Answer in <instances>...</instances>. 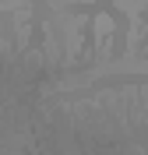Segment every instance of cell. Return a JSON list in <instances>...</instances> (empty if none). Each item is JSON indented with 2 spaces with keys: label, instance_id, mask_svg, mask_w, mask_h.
Instances as JSON below:
<instances>
[{
  "label": "cell",
  "instance_id": "6da1fadb",
  "mask_svg": "<svg viewBox=\"0 0 148 155\" xmlns=\"http://www.w3.org/2000/svg\"><path fill=\"white\" fill-rule=\"evenodd\" d=\"M95 42H99V57H106L109 42H113V21H109V14H99L95 18Z\"/></svg>",
  "mask_w": 148,
  "mask_h": 155
},
{
  "label": "cell",
  "instance_id": "3957f363",
  "mask_svg": "<svg viewBox=\"0 0 148 155\" xmlns=\"http://www.w3.org/2000/svg\"><path fill=\"white\" fill-rule=\"evenodd\" d=\"M49 4H53V7H67V0H49Z\"/></svg>",
  "mask_w": 148,
  "mask_h": 155
},
{
  "label": "cell",
  "instance_id": "277c9868",
  "mask_svg": "<svg viewBox=\"0 0 148 155\" xmlns=\"http://www.w3.org/2000/svg\"><path fill=\"white\" fill-rule=\"evenodd\" d=\"M145 11H148V4H145Z\"/></svg>",
  "mask_w": 148,
  "mask_h": 155
},
{
  "label": "cell",
  "instance_id": "7a4b0ae2",
  "mask_svg": "<svg viewBox=\"0 0 148 155\" xmlns=\"http://www.w3.org/2000/svg\"><path fill=\"white\" fill-rule=\"evenodd\" d=\"M145 4H148V0H117V7H120V11H127V14H138Z\"/></svg>",
  "mask_w": 148,
  "mask_h": 155
}]
</instances>
